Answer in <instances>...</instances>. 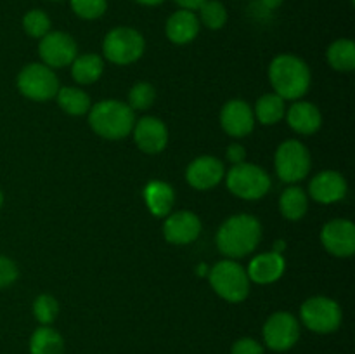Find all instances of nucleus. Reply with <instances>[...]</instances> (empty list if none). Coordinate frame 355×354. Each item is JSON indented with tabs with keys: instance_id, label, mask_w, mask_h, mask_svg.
<instances>
[{
	"instance_id": "nucleus-1",
	"label": "nucleus",
	"mask_w": 355,
	"mask_h": 354,
	"mask_svg": "<svg viewBox=\"0 0 355 354\" xmlns=\"http://www.w3.org/2000/svg\"><path fill=\"white\" fill-rule=\"evenodd\" d=\"M262 239V224L255 215L236 214L225 219L218 228L215 243L229 259L250 255Z\"/></svg>"
},
{
	"instance_id": "nucleus-2",
	"label": "nucleus",
	"mask_w": 355,
	"mask_h": 354,
	"mask_svg": "<svg viewBox=\"0 0 355 354\" xmlns=\"http://www.w3.org/2000/svg\"><path fill=\"white\" fill-rule=\"evenodd\" d=\"M269 82L284 101H298L311 89L312 73L298 56L279 54L269 65Z\"/></svg>"
},
{
	"instance_id": "nucleus-3",
	"label": "nucleus",
	"mask_w": 355,
	"mask_h": 354,
	"mask_svg": "<svg viewBox=\"0 0 355 354\" xmlns=\"http://www.w3.org/2000/svg\"><path fill=\"white\" fill-rule=\"evenodd\" d=\"M89 125L99 137L107 141H120L128 137L134 130L135 111L121 101H99L90 106Z\"/></svg>"
},
{
	"instance_id": "nucleus-4",
	"label": "nucleus",
	"mask_w": 355,
	"mask_h": 354,
	"mask_svg": "<svg viewBox=\"0 0 355 354\" xmlns=\"http://www.w3.org/2000/svg\"><path fill=\"white\" fill-rule=\"evenodd\" d=\"M208 280H210L215 294L231 304H239V302L246 301L250 294L248 274H246L245 267L236 260L225 259L211 266Z\"/></svg>"
},
{
	"instance_id": "nucleus-5",
	"label": "nucleus",
	"mask_w": 355,
	"mask_h": 354,
	"mask_svg": "<svg viewBox=\"0 0 355 354\" xmlns=\"http://www.w3.org/2000/svg\"><path fill=\"white\" fill-rule=\"evenodd\" d=\"M227 189L241 200H260L270 191V176L255 163L243 162L232 165L224 176Z\"/></svg>"
},
{
	"instance_id": "nucleus-6",
	"label": "nucleus",
	"mask_w": 355,
	"mask_h": 354,
	"mask_svg": "<svg viewBox=\"0 0 355 354\" xmlns=\"http://www.w3.org/2000/svg\"><path fill=\"white\" fill-rule=\"evenodd\" d=\"M300 321L311 332L328 335V333H335L342 326L343 311L338 302L333 298L315 295L302 304Z\"/></svg>"
},
{
	"instance_id": "nucleus-7",
	"label": "nucleus",
	"mask_w": 355,
	"mask_h": 354,
	"mask_svg": "<svg viewBox=\"0 0 355 354\" xmlns=\"http://www.w3.org/2000/svg\"><path fill=\"white\" fill-rule=\"evenodd\" d=\"M146 51V40L135 28H113L103 40V54L110 62L127 66L139 61Z\"/></svg>"
},
{
	"instance_id": "nucleus-8",
	"label": "nucleus",
	"mask_w": 355,
	"mask_h": 354,
	"mask_svg": "<svg viewBox=\"0 0 355 354\" xmlns=\"http://www.w3.org/2000/svg\"><path fill=\"white\" fill-rule=\"evenodd\" d=\"M274 167H276V174L281 180L290 184L300 183L311 174V151L298 139H288V141L281 142L279 148L276 149Z\"/></svg>"
},
{
	"instance_id": "nucleus-9",
	"label": "nucleus",
	"mask_w": 355,
	"mask_h": 354,
	"mask_svg": "<svg viewBox=\"0 0 355 354\" xmlns=\"http://www.w3.org/2000/svg\"><path fill=\"white\" fill-rule=\"evenodd\" d=\"M16 85L24 97L44 103L54 99L59 90V80L54 69L44 62H30L17 73Z\"/></svg>"
},
{
	"instance_id": "nucleus-10",
	"label": "nucleus",
	"mask_w": 355,
	"mask_h": 354,
	"mask_svg": "<svg viewBox=\"0 0 355 354\" xmlns=\"http://www.w3.org/2000/svg\"><path fill=\"white\" fill-rule=\"evenodd\" d=\"M263 344L274 353H286L300 340V321L286 311H277L267 318L262 328Z\"/></svg>"
},
{
	"instance_id": "nucleus-11",
	"label": "nucleus",
	"mask_w": 355,
	"mask_h": 354,
	"mask_svg": "<svg viewBox=\"0 0 355 354\" xmlns=\"http://www.w3.org/2000/svg\"><path fill=\"white\" fill-rule=\"evenodd\" d=\"M38 54H40L42 62L49 68H64V66L71 65L78 56V45L69 33L49 31L45 37L40 38Z\"/></svg>"
},
{
	"instance_id": "nucleus-12",
	"label": "nucleus",
	"mask_w": 355,
	"mask_h": 354,
	"mask_svg": "<svg viewBox=\"0 0 355 354\" xmlns=\"http://www.w3.org/2000/svg\"><path fill=\"white\" fill-rule=\"evenodd\" d=\"M321 243L326 252L335 257L354 255L355 252V224L349 219H333L321 229Z\"/></svg>"
},
{
	"instance_id": "nucleus-13",
	"label": "nucleus",
	"mask_w": 355,
	"mask_h": 354,
	"mask_svg": "<svg viewBox=\"0 0 355 354\" xmlns=\"http://www.w3.org/2000/svg\"><path fill=\"white\" fill-rule=\"evenodd\" d=\"M201 219L194 212H172L163 222V236L172 245H189L201 235Z\"/></svg>"
},
{
	"instance_id": "nucleus-14",
	"label": "nucleus",
	"mask_w": 355,
	"mask_h": 354,
	"mask_svg": "<svg viewBox=\"0 0 355 354\" xmlns=\"http://www.w3.org/2000/svg\"><path fill=\"white\" fill-rule=\"evenodd\" d=\"M255 115L253 108L246 101L231 99L222 106L220 110V125L227 135L234 139L246 137L255 128Z\"/></svg>"
},
{
	"instance_id": "nucleus-15",
	"label": "nucleus",
	"mask_w": 355,
	"mask_h": 354,
	"mask_svg": "<svg viewBox=\"0 0 355 354\" xmlns=\"http://www.w3.org/2000/svg\"><path fill=\"white\" fill-rule=\"evenodd\" d=\"M225 176L224 163L210 155L194 158L186 169V180L198 191H208L217 187Z\"/></svg>"
},
{
	"instance_id": "nucleus-16",
	"label": "nucleus",
	"mask_w": 355,
	"mask_h": 354,
	"mask_svg": "<svg viewBox=\"0 0 355 354\" xmlns=\"http://www.w3.org/2000/svg\"><path fill=\"white\" fill-rule=\"evenodd\" d=\"M132 134L137 148L148 155H158L168 144V128L165 121L156 117H142L141 120H135Z\"/></svg>"
},
{
	"instance_id": "nucleus-17",
	"label": "nucleus",
	"mask_w": 355,
	"mask_h": 354,
	"mask_svg": "<svg viewBox=\"0 0 355 354\" xmlns=\"http://www.w3.org/2000/svg\"><path fill=\"white\" fill-rule=\"evenodd\" d=\"M349 184L343 174L336 170H322L315 174L309 183V194L321 205H331L342 201L347 196Z\"/></svg>"
},
{
	"instance_id": "nucleus-18",
	"label": "nucleus",
	"mask_w": 355,
	"mask_h": 354,
	"mask_svg": "<svg viewBox=\"0 0 355 354\" xmlns=\"http://www.w3.org/2000/svg\"><path fill=\"white\" fill-rule=\"evenodd\" d=\"M284 271H286V260L283 253H277L274 250L255 255L246 267L250 281L257 285L276 283L283 278Z\"/></svg>"
},
{
	"instance_id": "nucleus-19",
	"label": "nucleus",
	"mask_w": 355,
	"mask_h": 354,
	"mask_svg": "<svg viewBox=\"0 0 355 354\" xmlns=\"http://www.w3.org/2000/svg\"><path fill=\"white\" fill-rule=\"evenodd\" d=\"M288 125L300 135H312L321 128L322 115L314 103L295 101L286 110Z\"/></svg>"
},
{
	"instance_id": "nucleus-20",
	"label": "nucleus",
	"mask_w": 355,
	"mask_h": 354,
	"mask_svg": "<svg viewBox=\"0 0 355 354\" xmlns=\"http://www.w3.org/2000/svg\"><path fill=\"white\" fill-rule=\"evenodd\" d=\"M200 28H201V23L193 10L180 9V10H175V12L166 19L165 33H166V38H168L172 44L184 45V44H189V42H193L194 38L198 37Z\"/></svg>"
},
{
	"instance_id": "nucleus-21",
	"label": "nucleus",
	"mask_w": 355,
	"mask_h": 354,
	"mask_svg": "<svg viewBox=\"0 0 355 354\" xmlns=\"http://www.w3.org/2000/svg\"><path fill=\"white\" fill-rule=\"evenodd\" d=\"M144 203L148 210L155 217H166L172 214L173 203H175V191L165 180H151L146 184L144 191Z\"/></svg>"
},
{
	"instance_id": "nucleus-22",
	"label": "nucleus",
	"mask_w": 355,
	"mask_h": 354,
	"mask_svg": "<svg viewBox=\"0 0 355 354\" xmlns=\"http://www.w3.org/2000/svg\"><path fill=\"white\" fill-rule=\"evenodd\" d=\"M71 76L80 85L96 83L104 73V59L97 54L76 56L71 62Z\"/></svg>"
},
{
	"instance_id": "nucleus-23",
	"label": "nucleus",
	"mask_w": 355,
	"mask_h": 354,
	"mask_svg": "<svg viewBox=\"0 0 355 354\" xmlns=\"http://www.w3.org/2000/svg\"><path fill=\"white\" fill-rule=\"evenodd\" d=\"M64 339L52 326L40 325L30 337V354H64Z\"/></svg>"
},
{
	"instance_id": "nucleus-24",
	"label": "nucleus",
	"mask_w": 355,
	"mask_h": 354,
	"mask_svg": "<svg viewBox=\"0 0 355 354\" xmlns=\"http://www.w3.org/2000/svg\"><path fill=\"white\" fill-rule=\"evenodd\" d=\"M309 210V196L302 187L290 186L281 193L279 212L284 219L291 222L302 221Z\"/></svg>"
},
{
	"instance_id": "nucleus-25",
	"label": "nucleus",
	"mask_w": 355,
	"mask_h": 354,
	"mask_svg": "<svg viewBox=\"0 0 355 354\" xmlns=\"http://www.w3.org/2000/svg\"><path fill=\"white\" fill-rule=\"evenodd\" d=\"M253 115H255V120L262 125H276L286 115V103L281 96H277L276 92L263 94L262 97H259L255 108H253Z\"/></svg>"
},
{
	"instance_id": "nucleus-26",
	"label": "nucleus",
	"mask_w": 355,
	"mask_h": 354,
	"mask_svg": "<svg viewBox=\"0 0 355 354\" xmlns=\"http://www.w3.org/2000/svg\"><path fill=\"white\" fill-rule=\"evenodd\" d=\"M55 99H58L59 108L71 117L87 115L92 106L89 94L78 87H59Z\"/></svg>"
},
{
	"instance_id": "nucleus-27",
	"label": "nucleus",
	"mask_w": 355,
	"mask_h": 354,
	"mask_svg": "<svg viewBox=\"0 0 355 354\" xmlns=\"http://www.w3.org/2000/svg\"><path fill=\"white\" fill-rule=\"evenodd\" d=\"M329 66L336 71L349 73L355 69V44L350 38H338L326 51Z\"/></svg>"
},
{
	"instance_id": "nucleus-28",
	"label": "nucleus",
	"mask_w": 355,
	"mask_h": 354,
	"mask_svg": "<svg viewBox=\"0 0 355 354\" xmlns=\"http://www.w3.org/2000/svg\"><path fill=\"white\" fill-rule=\"evenodd\" d=\"M200 23H203L208 30H220L227 23V9L218 0H207L200 7Z\"/></svg>"
},
{
	"instance_id": "nucleus-29",
	"label": "nucleus",
	"mask_w": 355,
	"mask_h": 354,
	"mask_svg": "<svg viewBox=\"0 0 355 354\" xmlns=\"http://www.w3.org/2000/svg\"><path fill=\"white\" fill-rule=\"evenodd\" d=\"M33 316L40 325L51 326L59 316V302L54 295L42 294L33 301Z\"/></svg>"
},
{
	"instance_id": "nucleus-30",
	"label": "nucleus",
	"mask_w": 355,
	"mask_h": 354,
	"mask_svg": "<svg viewBox=\"0 0 355 354\" xmlns=\"http://www.w3.org/2000/svg\"><path fill=\"white\" fill-rule=\"evenodd\" d=\"M156 89L149 82H139L128 92V106L134 111H146L155 104Z\"/></svg>"
},
{
	"instance_id": "nucleus-31",
	"label": "nucleus",
	"mask_w": 355,
	"mask_h": 354,
	"mask_svg": "<svg viewBox=\"0 0 355 354\" xmlns=\"http://www.w3.org/2000/svg\"><path fill=\"white\" fill-rule=\"evenodd\" d=\"M23 28L28 37L42 38L51 31V17L44 10L31 9L23 16Z\"/></svg>"
},
{
	"instance_id": "nucleus-32",
	"label": "nucleus",
	"mask_w": 355,
	"mask_h": 354,
	"mask_svg": "<svg viewBox=\"0 0 355 354\" xmlns=\"http://www.w3.org/2000/svg\"><path fill=\"white\" fill-rule=\"evenodd\" d=\"M71 10L82 19H99L107 9L106 0H69Z\"/></svg>"
},
{
	"instance_id": "nucleus-33",
	"label": "nucleus",
	"mask_w": 355,
	"mask_h": 354,
	"mask_svg": "<svg viewBox=\"0 0 355 354\" xmlns=\"http://www.w3.org/2000/svg\"><path fill=\"white\" fill-rule=\"evenodd\" d=\"M17 276H19V269L16 262L0 253V288L10 287L17 280Z\"/></svg>"
},
{
	"instance_id": "nucleus-34",
	"label": "nucleus",
	"mask_w": 355,
	"mask_h": 354,
	"mask_svg": "<svg viewBox=\"0 0 355 354\" xmlns=\"http://www.w3.org/2000/svg\"><path fill=\"white\" fill-rule=\"evenodd\" d=\"M263 346L252 337H241L231 347V354H263Z\"/></svg>"
},
{
	"instance_id": "nucleus-35",
	"label": "nucleus",
	"mask_w": 355,
	"mask_h": 354,
	"mask_svg": "<svg viewBox=\"0 0 355 354\" xmlns=\"http://www.w3.org/2000/svg\"><path fill=\"white\" fill-rule=\"evenodd\" d=\"M225 158L227 162H231L232 165H238V163L246 162V151L241 144L234 142V144L227 146V151H225Z\"/></svg>"
},
{
	"instance_id": "nucleus-36",
	"label": "nucleus",
	"mask_w": 355,
	"mask_h": 354,
	"mask_svg": "<svg viewBox=\"0 0 355 354\" xmlns=\"http://www.w3.org/2000/svg\"><path fill=\"white\" fill-rule=\"evenodd\" d=\"M177 3H179V7L180 9H186V10H198L200 9L201 6H203L205 2H207V0H175Z\"/></svg>"
},
{
	"instance_id": "nucleus-37",
	"label": "nucleus",
	"mask_w": 355,
	"mask_h": 354,
	"mask_svg": "<svg viewBox=\"0 0 355 354\" xmlns=\"http://www.w3.org/2000/svg\"><path fill=\"white\" fill-rule=\"evenodd\" d=\"M260 2H262V6L266 7V9L274 10V9H277V7H279L284 0H260Z\"/></svg>"
},
{
	"instance_id": "nucleus-38",
	"label": "nucleus",
	"mask_w": 355,
	"mask_h": 354,
	"mask_svg": "<svg viewBox=\"0 0 355 354\" xmlns=\"http://www.w3.org/2000/svg\"><path fill=\"white\" fill-rule=\"evenodd\" d=\"M135 2L141 3V6H149V7H153V6H159V3L165 2V0H135Z\"/></svg>"
},
{
	"instance_id": "nucleus-39",
	"label": "nucleus",
	"mask_w": 355,
	"mask_h": 354,
	"mask_svg": "<svg viewBox=\"0 0 355 354\" xmlns=\"http://www.w3.org/2000/svg\"><path fill=\"white\" fill-rule=\"evenodd\" d=\"M208 273H210V269H208L207 267V264H200V266H198V269H196V274L198 276H208Z\"/></svg>"
},
{
	"instance_id": "nucleus-40",
	"label": "nucleus",
	"mask_w": 355,
	"mask_h": 354,
	"mask_svg": "<svg viewBox=\"0 0 355 354\" xmlns=\"http://www.w3.org/2000/svg\"><path fill=\"white\" fill-rule=\"evenodd\" d=\"M2 203H3V194L2 191H0V208H2Z\"/></svg>"
}]
</instances>
